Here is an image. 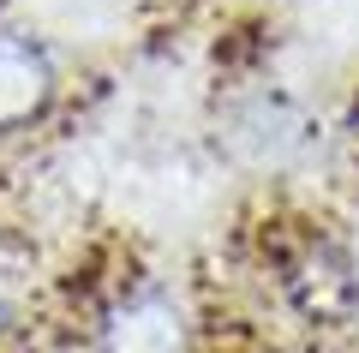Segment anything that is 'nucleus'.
<instances>
[{"label": "nucleus", "instance_id": "1", "mask_svg": "<svg viewBox=\"0 0 359 353\" xmlns=\"http://www.w3.org/2000/svg\"><path fill=\"white\" fill-rule=\"evenodd\" d=\"M96 353H192V317L168 288H126L96 324Z\"/></svg>", "mask_w": 359, "mask_h": 353}, {"label": "nucleus", "instance_id": "2", "mask_svg": "<svg viewBox=\"0 0 359 353\" xmlns=\"http://www.w3.org/2000/svg\"><path fill=\"white\" fill-rule=\"evenodd\" d=\"M287 300H294L311 324H341L359 305V276H353V264H347L341 246H330V240L306 246V252L287 264Z\"/></svg>", "mask_w": 359, "mask_h": 353}, {"label": "nucleus", "instance_id": "3", "mask_svg": "<svg viewBox=\"0 0 359 353\" xmlns=\"http://www.w3.org/2000/svg\"><path fill=\"white\" fill-rule=\"evenodd\" d=\"M54 96V60L36 36L0 30V126H25Z\"/></svg>", "mask_w": 359, "mask_h": 353}]
</instances>
